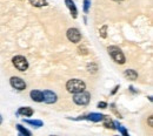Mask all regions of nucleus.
Returning <instances> with one entry per match:
<instances>
[{"label": "nucleus", "mask_w": 153, "mask_h": 136, "mask_svg": "<svg viewBox=\"0 0 153 136\" xmlns=\"http://www.w3.org/2000/svg\"><path fill=\"white\" fill-rule=\"evenodd\" d=\"M86 88V85L82 80L80 79H72V80H68L67 83H66V89L68 93H72V94H76L79 92H82L85 90Z\"/></svg>", "instance_id": "obj_1"}, {"label": "nucleus", "mask_w": 153, "mask_h": 136, "mask_svg": "<svg viewBox=\"0 0 153 136\" xmlns=\"http://www.w3.org/2000/svg\"><path fill=\"white\" fill-rule=\"evenodd\" d=\"M107 52H108L111 58L113 59L117 63H119V65H124L125 63V61H126L125 60V55H124V53L121 52V49L119 47L110 46V47H107Z\"/></svg>", "instance_id": "obj_2"}, {"label": "nucleus", "mask_w": 153, "mask_h": 136, "mask_svg": "<svg viewBox=\"0 0 153 136\" xmlns=\"http://www.w3.org/2000/svg\"><path fill=\"white\" fill-rule=\"evenodd\" d=\"M90 99H91V95L90 93L82 90V92H79V93H76L73 95V102L78 104V106H86L90 103Z\"/></svg>", "instance_id": "obj_3"}, {"label": "nucleus", "mask_w": 153, "mask_h": 136, "mask_svg": "<svg viewBox=\"0 0 153 136\" xmlns=\"http://www.w3.org/2000/svg\"><path fill=\"white\" fill-rule=\"evenodd\" d=\"M12 63L20 72H25L28 68V61H27V59L25 58V57H22V55L14 57V58L12 59Z\"/></svg>", "instance_id": "obj_4"}, {"label": "nucleus", "mask_w": 153, "mask_h": 136, "mask_svg": "<svg viewBox=\"0 0 153 136\" xmlns=\"http://www.w3.org/2000/svg\"><path fill=\"white\" fill-rule=\"evenodd\" d=\"M66 35H67V39L70 40L71 42H74V43L80 42V40H81V33H80V31L78 28H70L67 31Z\"/></svg>", "instance_id": "obj_5"}, {"label": "nucleus", "mask_w": 153, "mask_h": 136, "mask_svg": "<svg viewBox=\"0 0 153 136\" xmlns=\"http://www.w3.org/2000/svg\"><path fill=\"white\" fill-rule=\"evenodd\" d=\"M10 83L13 88L18 89V90H24L26 89V83L25 81L22 80L21 78H18V76H12L11 80H10Z\"/></svg>", "instance_id": "obj_6"}, {"label": "nucleus", "mask_w": 153, "mask_h": 136, "mask_svg": "<svg viewBox=\"0 0 153 136\" xmlns=\"http://www.w3.org/2000/svg\"><path fill=\"white\" fill-rule=\"evenodd\" d=\"M42 95H44V102L45 103H47V104H53V103H56L58 100V96L56 93H53V92H51V90H45V92H42Z\"/></svg>", "instance_id": "obj_7"}, {"label": "nucleus", "mask_w": 153, "mask_h": 136, "mask_svg": "<svg viewBox=\"0 0 153 136\" xmlns=\"http://www.w3.org/2000/svg\"><path fill=\"white\" fill-rule=\"evenodd\" d=\"M34 114V112H33V109L31 108V107H20L19 108V110L17 112V116L18 115H22V116H25V117H30V116H32Z\"/></svg>", "instance_id": "obj_8"}, {"label": "nucleus", "mask_w": 153, "mask_h": 136, "mask_svg": "<svg viewBox=\"0 0 153 136\" xmlns=\"http://www.w3.org/2000/svg\"><path fill=\"white\" fill-rule=\"evenodd\" d=\"M65 4H66V6H67V8L70 10V12H71L72 17L76 19V17H78V11H76V7L74 1H73V0H65Z\"/></svg>", "instance_id": "obj_9"}, {"label": "nucleus", "mask_w": 153, "mask_h": 136, "mask_svg": "<svg viewBox=\"0 0 153 136\" xmlns=\"http://www.w3.org/2000/svg\"><path fill=\"white\" fill-rule=\"evenodd\" d=\"M30 96H31V99L33 101H36V102H42V100H44L42 92H40V90H32L30 93Z\"/></svg>", "instance_id": "obj_10"}, {"label": "nucleus", "mask_w": 153, "mask_h": 136, "mask_svg": "<svg viewBox=\"0 0 153 136\" xmlns=\"http://www.w3.org/2000/svg\"><path fill=\"white\" fill-rule=\"evenodd\" d=\"M104 116H105V115H102V114L91 113V114H88L87 116H85V118H87V120H90V121H93V122H100V121H102Z\"/></svg>", "instance_id": "obj_11"}, {"label": "nucleus", "mask_w": 153, "mask_h": 136, "mask_svg": "<svg viewBox=\"0 0 153 136\" xmlns=\"http://www.w3.org/2000/svg\"><path fill=\"white\" fill-rule=\"evenodd\" d=\"M124 75L128 79V80H131V81H134V80L138 79V73L134 69H126L125 73H124Z\"/></svg>", "instance_id": "obj_12"}, {"label": "nucleus", "mask_w": 153, "mask_h": 136, "mask_svg": "<svg viewBox=\"0 0 153 136\" xmlns=\"http://www.w3.org/2000/svg\"><path fill=\"white\" fill-rule=\"evenodd\" d=\"M104 127H106V128H110V129H115V124L114 122L108 116H104Z\"/></svg>", "instance_id": "obj_13"}, {"label": "nucleus", "mask_w": 153, "mask_h": 136, "mask_svg": "<svg viewBox=\"0 0 153 136\" xmlns=\"http://www.w3.org/2000/svg\"><path fill=\"white\" fill-rule=\"evenodd\" d=\"M30 2L34 7H42V6H46L47 5V1L46 0H30Z\"/></svg>", "instance_id": "obj_14"}, {"label": "nucleus", "mask_w": 153, "mask_h": 136, "mask_svg": "<svg viewBox=\"0 0 153 136\" xmlns=\"http://www.w3.org/2000/svg\"><path fill=\"white\" fill-rule=\"evenodd\" d=\"M17 129H18V132L20 133V135H24V136H31V132L30 130H27L26 128H24L21 124H17Z\"/></svg>", "instance_id": "obj_15"}, {"label": "nucleus", "mask_w": 153, "mask_h": 136, "mask_svg": "<svg viewBox=\"0 0 153 136\" xmlns=\"http://www.w3.org/2000/svg\"><path fill=\"white\" fill-rule=\"evenodd\" d=\"M25 122L31 126H34V127H41L44 124L42 121H40V120H25Z\"/></svg>", "instance_id": "obj_16"}, {"label": "nucleus", "mask_w": 153, "mask_h": 136, "mask_svg": "<svg viewBox=\"0 0 153 136\" xmlns=\"http://www.w3.org/2000/svg\"><path fill=\"white\" fill-rule=\"evenodd\" d=\"M114 124H115V129H118L121 134L124 136H128V133H127V130L125 129V127H123V126H120L118 122H114Z\"/></svg>", "instance_id": "obj_17"}, {"label": "nucleus", "mask_w": 153, "mask_h": 136, "mask_svg": "<svg viewBox=\"0 0 153 136\" xmlns=\"http://www.w3.org/2000/svg\"><path fill=\"white\" fill-rule=\"evenodd\" d=\"M99 34H100V37H101L102 39H105V38L107 37V25H104V26L99 29Z\"/></svg>", "instance_id": "obj_18"}, {"label": "nucleus", "mask_w": 153, "mask_h": 136, "mask_svg": "<svg viewBox=\"0 0 153 136\" xmlns=\"http://www.w3.org/2000/svg\"><path fill=\"white\" fill-rule=\"evenodd\" d=\"M90 6H91V0H84V12L85 13H88Z\"/></svg>", "instance_id": "obj_19"}, {"label": "nucleus", "mask_w": 153, "mask_h": 136, "mask_svg": "<svg viewBox=\"0 0 153 136\" xmlns=\"http://www.w3.org/2000/svg\"><path fill=\"white\" fill-rule=\"evenodd\" d=\"M87 69H88L90 73H96L97 71H98V67H97L96 63H91V65L87 66Z\"/></svg>", "instance_id": "obj_20"}, {"label": "nucleus", "mask_w": 153, "mask_h": 136, "mask_svg": "<svg viewBox=\"0 0 153 136\" xmlns=\"http://www.w3.org/2000/svg\"><path fill=\"white\" fill-rule=\"evenodd\" d=\"M87 52H88V51H87L85 47H79V53H80V54L86 55V54H87Z\"/></svg>", "instance_id": "obj_21"}, {"label": "nucleus", "mask_w": 153, "mask_h": 136, "mask_svg": "<svg viewBox=\"0 0 153 136\" xmlns=\"http://www.w3.org/2000/svg\"><path fill=\"white\" fill-rule=\"evenodd\" d=\"M98 108L105 109V108H107V103H106V102H99V103H98Z\"/></svg>", "instance_id": "obj_22"}, {"label": "nucleus", "mask_w": 153, "mask_h": 136, "mask_svg": "<svg viewBox=\"0 0 153 136\" xmlns=\"http://www.w3.org/2000/svg\"><path fill=\"white\" fill-rule=\"evenodd\" d=\"M118 89H119V86H115V87H114V89H113V90H112V93H111V94H112V95H113V94H115V93H117V90H118Z\"/></svg>", "instance_id": "obj_23"}, {"label": "nucleus", "mask_w": 153, "mask_h": 136, "mask_svg": "<svg viewBox=\"0 0 153 136\" xmlns=\"http://www.w3.org/2000/svg\"><path fill=\"white\" fill-rule=\"evenodd\" d=\"M149 124H150V127H153V124H152V116L149 118Z\"/></svg>", "instance_id": "obj_24"}, {"label": "nucleus", "mask_w": 153, "mask_h": 136, "mask_svg": "<svg viewBox=\"0 0 153 136\" xmlns=\"http://www.w3.org/2000/svg\"><path fill=\"white\" fill-rule=\"evenodd\" d=\"M130 90H131L132 93H138L137 90H134V88H133V87H130Z\"/></svg>", "instance_id": "obj_25"}, {"label": "nucleus", "mask_w": 153, "mask_h": 136, "mask_svg": "<svg viewBox=\"0 0 153 136\" xmlns=\"http://www.w3.org/2000/svg\"><path fill=\"white\" fill-rule=\"evenodd\" d=\"M1 122H2V117H1V115H0V124H1Z\"/></svg>", "instance_id": "obj_26"}, {"label": "nucleus", "mask_w": 153, "mask_h": 136, "mask_svg": "<svg viewBox=\"0 0 153 136\" xmlns=\"http://www.w3.org/2000/svg\"><path fill=\"white\" fill-rule=\"evenodd\" d=\"M113 1H123V0H113Z\"/></svg>", "instance_id": "obj_27"}]
</instances>
